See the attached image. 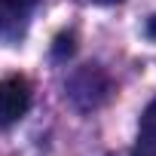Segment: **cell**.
I'll return each instance as SVG.
<instances>
[{
  "instance_id": "cell-1",
  "label": "cell",
  "mask_w": 156,
  "mask_h": 156,
  "mask_svg": "<svg viewBox=\"0 0 156 156\" xmlns=\"http://www.w3.org/2000/svg\"><path fill=\"white\" fill-rule=\"evenodd\" d=\"M64 89H67V98L73 101V107L95 110V107H101L113 95V80L98 64H83L80 70L70 73V80H67Z\"/></svg>"
},
{
  "instance_id": "cell-2",
  "label": "cell",
  "mask_w": 156,
  "mask_h": 156,
  "mask_svg": "<svg viewBox=\"0 0 156 156\" xmlns=\"http://www.w3.org/2000/svg\"><path fill=\"white\" fill-rule=\"evenodd\" d=\"M31 107V83L22 73L0 80V126H16Z\"/></svg>"
},
{
  "instance_id": "cell-3",
  "label": "cell",
  "mask_w": 156,
  "mask_h": 156,
  "mask_svg": "<svg viewBox=\"0 0 156 156\" xmlns=\"http://www.w3.org/2000/svg\"><path fill=\"white\" fill-rule=\"evenodd\" d=\"M37 0H0V34H19Z\"/></svg>"
},
{
  "instance_id": "cell-4",
  "label": "cell",
  "mask_w": 156,
  "mask_h": 156,
  "mask_svg": "<svg viewBox=\"0 0 156 156\" xmlns=\"http://www.w3.org/2000/svg\"><path fill=\"white\" fill-rule=\"evenodd\" d=\"M138 150L144 156H156V98L141 113V122H138Z\"/></svg>"
},
{
  "instance_id": "cell-5",
  "label": "cell",
  "mask_w": 156,
  "mask_h": 156,
  "mask_svg": "<svg viewBox=\"0 0 156 156\" xmlns=\"http://www.w3.org/2000/svg\"><path fill=\"white\" fill-rule=\"evenodd\" d=\"M76 52V37L67 31V34H58L55 37V43H52V55L58 58V61H64V58H70Z\"/></svg>"
},
{
  "instance_id": "cell-6",
  "label": "cell",
  "mask_w": 156,
  "mask_h": 156,
  "mask_svg": "<svg viewBox=\"0 0 156 156\" xmlns=\"http://www.w3.org/2000/svg\"><path fill=\"white\" fill-rule=\"evenodd\" d=\"M147 37H150V40H156V16H153V19H147Z\"/></svg>"
},
{
  "instance_id": "cell-7",
  "label": "cell",
  "mask_w": 156,
  "mask_h": 156,
  "mask_svg": "<svg viewBox=\"0 0 156 156\" xmlns=\"http://www.w3.org/2000/svg\"><path fill=\"white\" fill-rule=\"evenodd\" d=\"M89 3H101V6H110V3H119V0H89Z\"/></svg>"
},
{
  "instance_id": "cell-8",
  "label": "cell",
  "mask_w": 156,
  "mask_h": 156,
  "mask_svg": "<svg viewBox=\"0 0 156 156\" xmlns=\"http://www.w3.org/2000/svg\"><path fill=\"white\" fill-rule=\"evenodd\" d=\"M122 156H144L141 150H132V153H122Z\"/></svg>"
}]
</instances>
